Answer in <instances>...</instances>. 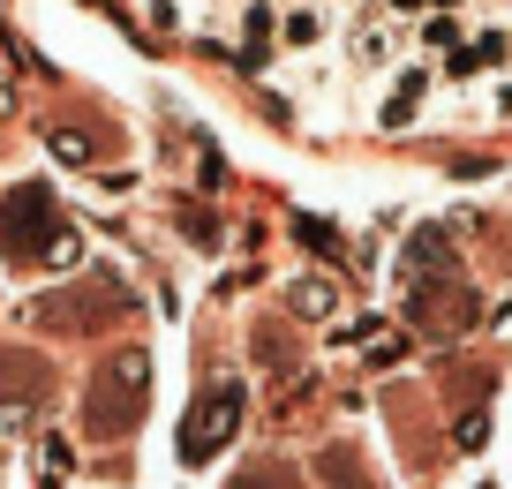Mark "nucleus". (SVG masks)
Instances as JSON below:
<instances>
[{
	"mask_svg": "<svg viewBox=\"0 0 512 489\" xmlns=\"http://www.w3.org/2000/svg\"><path fill=\"white\" fill-rule=\"evenodd\" d=\"M144 399H151V354L121 347L91 377V392H83V429H91V437H128V429L144 422Z\"/></svg>",
	"mask_w": 512,
	"mask_h": 489,
	"instance_id": "nucleus-1",
	"label": "nucleus"
},
{
	"mask_svg": "<svg viewBox=\"0 0 512 489\" xmlns=\"http://www.w3.org/2000/svg\"><path fill=\"white\" fill-rule=\"evenodd\" d=\"M61 204H53L46 181H16V189L0 196V256L8 264H38V256H53V241H61Z\"/></svg>",
	"mask_w": 512,
	"mask_h": 489,
	"instance_id": "nucleus-2",
	"label": "nucleus"
},
{
	"mask_svg": "<svg viewBox=\"0 0 512 489\" xmlns=\"http://www.w3.org/2000/svg\"><path fill=\"white\" fill-rule=\"evenodd\" d=\"M106 316H121V286H68V294H38L16 309L23 332H53V339H83Z\"/></svg>",
	"mask_w": 512,
	"mask_h": 489,
	"instance_id": "nucleus-3",
	"label": "nucleus"
},
{
	"mask_svg": "<svg viewBox=\"0 0 512 489\" xmlns=\"http://www.w3.org/2000/svg\"><path fill=\"white\" fill-rule=\"evenodd\" d=\"M347 31V68H362V76H377V68H400L407 61V46H415V31H407L400 16H354V23H339Z\"/></svg>",
	"mask_w": 512,
	"mask_h": 489,
	"instance_id": "nucleus-4",
	"label": "nucleus"
},
{
	"mask_svg": "<svg viewBox=\"0 0 512 489\" xmlns=\"http://www.w3.org/2000/svg\"><path fill=\"white\" fill-rule=\"evenodd\" d=\"M234 422H241V384H211V392L196 399L189 429H181V459H189V467H204V459L234 437Z\"/></svg>",
	"mask_w": 512,
	"mask_h": 489,
	"instance_id": "nucleus-5",
	"label": "nucleus"
},
{
	"mask_svg": "<svg viewBox=\"0 0 512 489\" xmlns=\"http://www.w3.org/2000/svg\"><path fill=\"white\" fill-rule=\"evenodd\" d=\"M430 83H437L430 61H400V68H392V91H384V106H377V128H392V136H400V128H415Z\"/></svg>",
	"mask_w": 512,
	"mask_h": 489,
	"instance_id": "nucleus-6",
	"label": "nucleus"
},
{
	"mask_svg": "<svg viewBox=\"0 0 512 489\" xmlns=\"http://www.w3.org/2000/svg\"><path fill=\"white\" fill-rule=\"evenodd\" d=\"M38 399H53V369H38L16 347H0V407H38Z\"/></svg>",
	"mask_w": 512,
	"mask_h": 489,
	"instance_id": "nucleus-7",
	"label": "nucleus"
},
{
	"mask_svg": "<svg viewBox=\"0 0 512 489\" xmlns=\"http://www.w3.org/2000/svg\"><path fill=\"white\" fill-rule=\"evenodd\" d=\"M332 31H339V16L324 8V0H294V8H279V46H287V53H317Z\"/></svg>",
	"mask_w": 512,
	"mask_h": 489,
	"instance_id": "nucleus-8",
	"label": "nucleus"
},
{
	"mask_svg": "<svg viewBox=\"0 0 512 489\" xmlns=\"http://www.w3.org/2000/svg\"><path fill=\"white\" fill-rule=\"evenodd\" d=\"M287 309L302 316V324H332L339 316V286L324 279V271H302V279H287Z\"/></svg>",
	"mask_w": 512,
	"mask_h": 489,
	"instance_id": "nucleus-9",
	"label": "nucleus"
},
{
	"mask_svg": "<svg viewBox=\"0 0 512 489\" xmlns=\"http://www.w3.org/2000/svg\"><path fill=\"white\" fill-rule=\"evenodd\" d=\"M407 31H415V46H422V53H437V61H445V53L460 46L475 23H467V8H430V16H415Z\"/></svg>",
	"mask_w": 512,
	"mask_h": 489,
	"instance_id": "nucleus-10",
	"label": "nucleus"
},
{
	"mask_svg": "<svg viewBox=\"0 0 512 489\" xmlns=\"http://www.w3.org/2000/svg\"><path fill=\"white\" fill-rule=\"evenodd\" d=\"M31 467H38V489H61V482H68V467H76V452H68V437H61V429H46V437H38Z\"/></svg>",
	"mask_w": 512,
	"mask_h": 489,
	"instance_id": "nucleus-11",
	"label": "nucleus"
},
{
	"mask_svg": "<svg viewBox=\"0 0 512 489\" xmlns=\"http://www.w3.org/2000/svg\"><path fill=\"white\" fill-rule=\"evenodd\" d=\"M46 151L61 158V166H91V158H98V143L83 136V128H46Z\"/></svg>",
	"mask_w": 512,
	"mask_h": 489,
	"instance_id": "nucleus-12",
	"label": "nucleus"
},
{
	"mask_svg": "<svg viewBox=\"0 0 512 489\" xmlns=\"http://www.w3.org/2000/svg\"><path fill=\"white\" fill-rule=\"evenodd\" d=\"M144 23H151L159 38H181V31H189V16H181V0H144Z\"/></svg>",
	"mask_w": 512,
	"mask_h": 489,
	"instance_id": "nucleus-13",
	"label": "nucleus"
},
{
	"mask_svg": "<svg viewBox=\"0 0 512 489\" xmlns=\"http://www.w3.org/2000/svg\"><path fill=\"white\" fill-rule=\"evenodd\" d=\"M482 106H490L497 121H512V68H505V76H490V83H482Z\"/></svg>",
	"mask_w": 512,
	"mask_h": 489,
	"instance_id": "nucleus-14",
	"label": "nucleus"
},
{
	"mask_svg": "<svg viewBox=\"0 0 512 489\" xmlns=\"http://www.w3.org/2000/svg\"><path fill=\"white\" fill-rule=\"evenodd\" d=\"M46 264H53V271H76V264H83V241H76V234H61V241H53V256H46Z\"/></svg>",
	"mask_w": 512,
	"mask_h": 489,
	"instance_id": "nucleus-15",
	"label": "nucleus"
},
{
	"mask_svg": "<svg viewBox=\"0 0 512 489\" xmlns=\"http://www.w3.org/2000/svg\"><path fill=\"white\" fill-rule=\"evenodd\" d=\"M384 16H400V23H415V16H430V0H384Z\"/></svg>",
	"mask_w": 512,
	"mask_h": 489,
	"instance_id": "nucleus-16",
	"label": "nucleus"
},
{
	"mask_svg": "<svg viewBox=\"0 0 512 489\" xmlns=\"http://www.w3.org/2000/svg\"><path fill=\"white\" fill-rule=\"evenodd\" d=\"M16 113V76H8V61H0V121Z\"/></svg>",
	"mask_w": 512,
	"mask_h": 489,
	"instance_id": "nucleus-17",
	"label": "nucleus"
},
{
	"mask_svg": "<svg viewBox=\"0 0 512 489\" xmlns=\"http://www.w3.org/2000/svg\"><path fill=\"white\" fill-rule=\"evenodd\" d=\"M279 8H294V0H279Z\"/></svg>",
	"mask_w": 512,
	"mask_h": 489,
	"instance_id": "nucleus-18",
	"label": "nucleus"
},
{
	"mask_svg": "<svg viewBox=\"0 0 512 489\" xmlns=\"http://www.w3.org/2000/svg\"><path fill=\"white\" fill-rule=\"evenodd\" d=\"M505 31H512V23H505Z\"/></svg>",
	"mask_w": 512,
	"mask_h": 489,
	"instance_id": "nucleus-19",
	"label": "nucleus"
}]
</instances>
